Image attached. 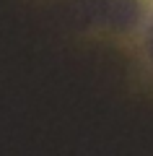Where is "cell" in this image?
<instances>
[{"instance_id": "cell-1", "label": "cell", "mask_w": 153, "mask_h": 156, "mask_svg": "<svg viewBox=\"0 0 153 156\" xmlns=\"http://www.w3.org/2000/svg\"><path fill=\"white\" fill-rule=\"evenodd\" d=\"M148 52L153 55V26L148 29Z\"/></svg>"}]
</instances>
